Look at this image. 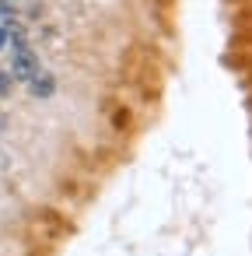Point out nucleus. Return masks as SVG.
<instances>
[{
	"label": "nucleus",
	"instance_id": "20e7f679",
	"mask_svg": "<svg viewBox=\"0 0 252 256\" xmlns=\"http://www.w3.org/2000/svg\"><path fill=\"white\" fill-rule=\"evenodd\" d=\"M0 18H14V0H0Z\"/></svg>",
	"mask_w": 252,
	"mask_h": 256
},
{
	"label": "nucleus",
	"instance_id": "39448f33",
	"mask_svg": "<svg viewBox=\"0 0 252 256\" xmlns=\"http://www.w3.org/2000/svg\"><path fill=\"white\" fill-rule=\"evenodd\" d=\"M4 46H7V28L0 25V50H4Z\"/></svg>",
	"mask_w": 252,
	"mask_h": 256
},
{
	"label": "nucleus",
	"instance_id": "f03ea898",
	"mask_svg": "<svg viewBox=\"0 0 252 256\" xmlns=\"http://www.w3.org/2000/svg\"><path fill=\"white\" fill-rule=\"evenodd\" d=\"M28 92H32V98H53V92H56V78L46 74V70H39V74L28 81Z\"/></svg>",
	"mask_w": 252,
	"mask_h": 256
},
{
	"label": "nucleus",
	"instance_id": "7ed1b4c3",
	"mask_svg": "<svg viewBox=\"0 0 252 256\" xmlns=\"http://www.w3.org/2000/svg\"><path fill=\"white\" fill-rule=\"evenodd\" d=\"M11 84H14V81H11V74H7V70H0V98L11 95Z\"/></svg>",
	"mask_w": 252,
	"mask_h": 256
},
{
	"label": "nucleus",
	"instance_id": "f257e3e1",
	"mask_svg": "<svg viewBox=\"0 0 252 256\" xmlns=\"http://www.w3.org/2000/svg\"><path fill=\"white\" fill-rule=\"evenodd\" d=\"M14 46V56H11V81H32L35 74H39V56H35V50L21 39V42H11Z\"/></svg>",
	"mask_w": 252,
	"mask_h": 256
}]
</instances>
